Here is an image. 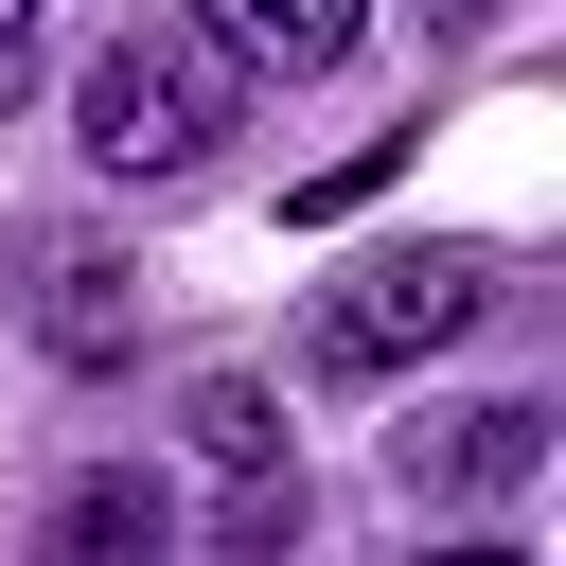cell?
<instances>
[{"label":"cell","mask_w":566,"mask_h":566,"mask_svg":"<svg viewBox=\"0 0 566 566\" xmlns=\"http://www.w3.org/2000/svg\"><path fill=\"white\" fill-rule=\"evenodd\" d=\"M230 124H248V71H230L195 18H159V35H106V53L71 71V142H88L106 177H195Z\"/></svg>","instance_id":"1"},{"label":"cell","mask_w":566,"mask_h":566,"mask_svg":"<svg viewBox=\"0 0 566 566\" xmlns=\"http://www.w3.org/2000/svg\"><path fill=\"white\" fill-rule=\"evenodd\" d=\"M478 318H495V265H478V248H389V265L318 283L301 354H318L336 389H371V371H424V354H460Z\"/></svg>","instance_id":"2"},{"label":"cell","mask_w":566,"mask_h":566,"mask_svg":"<svg viewBox=\"0 0 566 566\" xmlns=\"http://www.w3.org/2000/svg\"><path fill=\"white\" fill-rule=\"evenodd\" d=\"M389 478H407V495H513V478H548V407H531V389L442 407V424H407V442H389Z\"/></svg>","instance_id":"3"},{"label":"cell","mask_w":566,"mask_h":566,"mask_svg":"<svg viewBox=\"0 0 566 566\" xmlns=\"http://www.w3.org/2000/svg\"><path fill=\"white\" fill-rule=\"evenodd\" d=\"M195 35L230 53V71H354V35H371V0H195Z\"/></svg>","instance_id":"4"},{"label":"cell","mask_w":566,"mask_h":566,"mask_svg":"<svg viewBox=\"0 0 566 566\" xmlns=\"http://www.w3.org/2000/svg\"><path fill=\"white\" fill-rule=\"evenodd\" d=\"M35 336H53V354H71V371H106V354H124V336H142V301H124V265H106V248H71V230H53V248H35Z\"/></svg>","instance_id":"5"},{"label":"cell","mask_w":566,"mask_h":566,"mask_svg":"<svg viewBox=\"0 0 566 566\" xmlns=\"http://www.w3.org/2000/svg\"><path fill=\"white\" fill-rule=\"evenodd\" d=\"M53 548H71V566H159V548H177V495H159L142 460H106V478L53 495Z\"/></svg>","instance_id":"6"},{"label":"cell","mask_w":566,"mask_h":566,"mask_svg":"<svg viewBox=\"0 0 566 566\" xmlns=\"http://www.w3.org/2000/svg\"><path fill=\"white\" fill-rule=\"evenodd\" d=\"M177 424H195V460H230V478H265V460H283V407H265L248 371H195V407H177Z\"/></svg>","instance_id":"7"},{"label":"cell","mask_w":566,"mask_h":566,"mask_svg":"<svg viewBox=\"0 0 566 566\" xmlns=\"http://www.w3.org/2000/svg\"><path fill=\"white\" fill-rule=\"evenodd\" d=\"M18 71H35V0H0V106H18Z\"/></svg>","instance_id":"8"},{"label":"cell","mask_w":566,"mask_h":566,"mask_svg":"<svg viewBox=\"0 0 566 566\" xmlns=\"http://www.w3.org/2000/svg\"><path fill=\"white\" fill-rule=\"evenodd\" d=\"M407 18H424V35H495V0H407Z\"/></svg>","instance_id":"9"}]
</instances>
